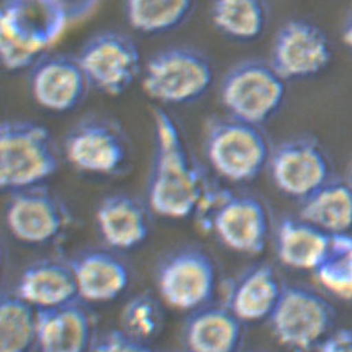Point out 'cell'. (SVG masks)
<instances>
[{"label": "cell", "mask_w": 352, "mask_h": 352, "mask_svg": "<svg viewBox=\"0 0 352 352\" xmlns=\"http://www.w3.org/2000/svg\"><path fill=\"white\" fill-rule=\"evenodd\" d=\"M89 85L107 96H120L141 74V55L130 36L102 32L86 41L78 55Z\"/></svg>", "instance_id": "cell-10"}, {"label": "cell", "mask_w": 352, "mask_h": 352, "mask_svg": "<svg viewBox=\"0 0 352 352\" xmlns=\"http://www.w3.org/2000/svg\"><path fill=\"white\" fill-rule=\"evenodd\" d=\"M156 287L167 307L193 313L209 305L214 295V261L202 249L187 247L175 250L157 267Z\"/></svg>", "instance_id": "cell-9"}, {"label": "cell", "mask_w": 352, "mask_h": 352, "mask_svg": "<svg viewBox=\"0 0 352 352\" xmlns=\"http://www.w3.org/2000/svg\"><path fill=\"white\" fill-rule=\"evenodd\" d=\"M243 322L227 307H206L190 313L183 341L187 352H236Z\"/></svg>", "instance_id": "cell-21"}, {"label": "cell", "mask_w": 352, "mask_h": 352, "mask_svg": "<svg viewBox=\"0 0 352 352\" xmlns=\"http://www.w3.org/2000/svg\"><path fill=\"white\" fill-rule=\"evenodd\" d=\"M214 82L208 58L193 47L173 46L155 54L142 72L148 98L162 104H188L202 98Z\"/></svg>", "instance_id": "cell-7"}, {"label": "cell", "mask_w": 352, "mask_h": 352, "mask_svg": "<svg viewBox=\"0 0 352 352\" xmlns=\"http://www.w3.org/2000/svg\"><path fill=\"white\" fill-rule=\"evenodd\" d=\"M247 352H263V351H247Z\"/></svg>", "instance_id": "cell-34"}, {"label": "cell", "mask_w": 352, "mask_h": 352, "mask_svg": "<svg viewBox=\"0 0 352 352\" xmlns=\"http://www.w3.org/2000/svg\"><path fill=\"white\" fill-rule=\"evenodd\" d=\"M319 352H352V330H335L321 342Z\"/></svg>", "instance_id": "cell-30"}, {"label": "cell", "mask_w": 352, "mask_h": 352, "mask_svg": "<svg viewBox=\"0 0 352 352\" xmlns=\"http://www.w3.org/2000/svg\"><path fill=\"white\" fill-rule=\"evenodd\" d=\"M6 223L15 239L43 245L55 241L67 228L70 214L59 197L38 186L10 193Z\"/></svg>", "instance_id": "cell-12"}, {"label": "cell", "mask_w": 352, "mask_h": 352, "mask_svg": "<svg viewBox=\"0 0 352 352\" xmlns=\"http://www.w3.org/2000/svg\"><path fill=\"white\" fill-rule=\"evenodd\" d=\"M78 285V299L104 304L116 300L130 285V269L110 250L91 249L72 261Z\"/></svg>", "instance_id": "cell-17"}, {"label": "cell", "mask_w": 352, "mask_h": 352, "mask_svg": "<svg viewBox=\"0 0 352 352\" xmlns=\"http://www.w3.org/2000/svg\"><path fill=\"white\" fill-rule=\"evenodd\" d=\"M287 82L270 61L244 60L223 76L219 98L228 116L261 126L280 110Z\"/></svg>", "instance_id": "cell-6"}, {"label": "cell", "mask_w": 352, "mask_h": 352, "mask_svg": "<svg viewBox=\"0 0 352 352\" xmlns=\"http://www.w3.org/2000/svg\"><path fill=\"white\" fill-rule=\"evenodd\" d=\"M333 59V47L319 26L293 19L275 35L270 64L287 81L319 75Z\"/></svg>", "instance_id": "cell-13"}, {"label": "cell", "mask_w": 352, "mask_h": 352, "mask_svg": "<svg viewBox=\"0 0 352 352\" xmlns=\"http://www.w3.org/2000/svg\"><path fill=\"white\" fill-rule=\"evenodd\" d=\"M347 182H349V184H350V186H351V188H352V164H351V168H350V175H349V181H347Z\"/></svg>", "instance_id": "cell-33"}, {"label": "cell", "mask_w": 352, "mask_h": 352, "mask_svg": "<svg viewBox=\"0 0 352 352\" xmlns=\"http://www.w3.org/2000/svg\"><path fill=\"white\" fill-rule=\"evenodd\" d=\"M314 275L322 289L340 300H352V234L330 235L327 254Z\"/></svg>", "instance_id": "cell-27"}, {"label": "cell", "mask_w": 352, "mask_h": 352, "mask_svg": "<svg viewBox=\"0 0 352 352\" xmlns=\"http://www.w3.org/2000/svg\"><path fill=\"white\" fill-rule=\"evenodd\" d=\"M269 10L264 0H213L210 20L228 39L250 43L265 32Z\"/></svg>", "instance_id": "cell-24"}, {"label": "cell", "mask_w": 352, "mask_h": 352, "mask_svg": "<svg viewBox=\"0 0 352 352\" xmlns=\"http://www.w3.org/2000/svg\"><path fill=\"white\" fill-rule=\"evenodd\" d=\"M284 287L274 269L267 264L250 267L233 283L227 305L243 324L269 319Z\"/></svg>", "instance_id": "cell-20"}, {"label": "cell", "mask_w": 352, "mask_h": 352, "mask_svg": "<svg viewBox=\"0 0 352 352\" xmlns=\"http://www.w3.org/2000/svg\"><path fill=\"white\" fill-rule=\"evenodd\" d=\"M72 23L63 0H4L0 59L8 72L30 70Z\"/></svg>", "instance_id": "cell-2"}, {"label": "cell", "mask_w": 352, "mask_h": 352, "mask_svg": "<svg viewBox=\"0 0 352 352\" xmlns=\"http://www.w3.org/2000/svg\"><path fill=\"white\" fill-rule=\"evenodd\" d=\"M59 168V153L45 126L8 120L0 126V186L9 193L43 186Z\"/></svg>", "instance_id": "cell-3"}, {"label": "cell", "mask_w": 352, "mask_h": 352, "mask_svg": "<svg viewBox=\"0 0 352 352\" xmlns=\"http://www.w3.org/2000/svg\"><path fill=\"white\" fill-rule=\"evenodd\" d=\"M342 39L346 45L349 46L352 50V13L346 20L344 30H342Z\"/></svg>", "instance_id": "cell-32"}, {"label": "cell", "mask_w": 352, "mask_h": 352, "mask_svg": "<svg viewBox=\"0 0 352 352\" xmlns=\"http://www.w3.org/2000/svg\"><path fill=\"white\" fill-rule=\"evenodd\" d=\"M95 320L84 301L38 310V352H89L94 342Z\"/></svg>", "instance_id": "cell-16"}, {"label": "cell", "mask_w": 352, "mask_h": 352, "mask_svg": "<svg viewBox=\"0 0 352 352\" xmlns=\"http://www.w3.org/2000/svg\"><path fill=\"white\" fill-rule=\"evenodd\" d=\"M67 162L81 172L112 176L129 158L124 132L110 120L89 118L72 127L64 141Z\"/></svg>", "instance_id": "cell-11"}, {"label": "cell", "mask_w": 352, "mask_h": 352, "mask_svg": "<svg viewBox=\"0 0 352 352\" xmlns=\"http://www.w3.org/2000/svg\"><path fill=\"white\" fill-rule=\"evenodd\" d=\"M299 217L327 234L350 233L352 229V188L349 182L329 179L301 201Z\"/></svg>", "instance_id": "cell-23"}, {"label": "cell", "mask_w": 352, "mask_h": 352, "mask_svg": "<svg viewBox=\"0 0 352 352\" xmlns=\"http://www.w3.org/2000/svg\"><path fill=\"white\" fill-rule=\"evenodd\" d=\"M89 352H153L150 344L135 339L124 330H111L94 340Z\"/></svg>", "instance_id": "cell-29"}, {"label": "cell", "mask_w": 352, "mask_h": 352, "mask_svg": "<svg viewBox=\"0 0 352 352\" xmlns=\"http://www.w3.org/2000/svg\"><path fill=\"white\" fill-rule=\"evenodd\" d=\"M96 224L104 243L115 250L138 248L150 235V218L136 198L116 193L104 198L96 209Z\"/></svg>", "instance_id": "cell-19"}, {"label": "cell", "mask_w": 352, "mask_h": 352, "mask_svg": "<svg viewBox=\"0 0 352 352\" xmlns=\"http://www.w3.org/2000/svg\"><path fill=\"white\" fill-rule=\"evenodd\" d=\"M65 4L72 21L85 19L87 15L95 10L98 0H63Z\"/></svg>", "instance_id": "cell-31"}, {"label": "cell", "mask_w": 352, "mask_h": 352, "mask_svg": "<svg viewBox=\"0 0 352 352\" xmlns=\"http://www.w3.org/2000/svg\"><path fill=\"white\" fill-rule=\"evenodd\" d=\"M196 0H124L129 25L144 35L170 33L188 19Z\"/></svg>", "instance_id": "cell-25"}, {"label": "cell", "mask_w": 352, "mask_h": 352, "mask_svg": "<svg viewBox=\"0 0 352 352\" xmlns=\"http://www.w3.org/2000/svg\"><path fill=\"white\" fill-rule=\"evenodd\" d=\"M330 234L300 217L284 218L275 233V252L283 265L315 272L327 254Z\"/></svg>", "instance_id": "cell-22"}, {"label": "cell", "mask_w": 352, "mask_h": 352, "mask_svg": "<svg viewBox=\"0 0 352 352\" xmlns=\"http://www.w3.org/2000/svg\"><path fill=\"white\" fill-rule=\"evenodd\" d=\"M14 293L36 310L63 307L78 299L72 264L55 259L30 264L20 275Z\"/></svg>", "instance_id": "cell-18"}, {"label": "cell", "mask_w": 352, "mask_h": 352, "mask_svg": "<svg viewBox=\"0 0 352 352\" xmlns=\"http://www.w3.org/2000/svg\"><path fill=\"white\" fill-rule=\"evenodd\" d=\"M155 155L147 201L156 214L184 219L197 214L209 186L189 156L176 121L161 107L152 111Z\"/></svg>", "instance_id": "cell-1"}, {"label": "cell", "mask_w": 352, "mask_h": 352, "mask_svg": "<svg viewBox=\"0 0 352 352\" xmlns=\"http://www.w3.org/2000/svg\"><path fill=\"white\" fill-rule=\"evenodd\" d=\"M161 304L150 294H138L126 302L121 311V327L132 338L150 344L164 327Z\"/></svg>", "instance_id": "cell-28"}, {"label": "cell", "mask_w": 352, "mask_h": 352, "mask_svg": "<svg viewBox=\"0 0 352 352\" xmlns=\"http://www.w3.org/2000/svg\"><path fill=\"white\" fill-rule=\"evenodd\" d=\"M204 148L215 173L232 183L255 179L267 168L273 150L261 126L230 116L209 121Z\"/></svg>", "instance_id": "cell-4"}, {"label": "cell", "mask_w": 352, "mask_h": 352, "mask_svg": "<svg viewBox=\"0 0 352 352\" xmlns=\"http://www.w3.org/2000/svg\"><path fill=\"white\" fill-rule=\"evenodd\" d=\"M197 214L235 253L259 255L265 249L270 223L265 206L256 197L209 187Z\"/></svg>", "instance_id": "cell-5"}, {"label": "cell", "mask_w": 352, "mask_h": 352, "mask_svg": "<svg viewBox=\"0 0 352 352\" xmlns=\"http://www.w3.org/2000/svg\"><path fill=\"white\" fill-rule=\"evenodd\" d=\"M335 313L330 302L309 287H284L269 318L280 345L293 352H310L333 333Z\"/></svg>", "instance_id": "cell-8"}, {"label": "cell", "mask_w": 352, "mask_h": 352, "mask_svg": "<svg viewBox=\"0 0 352 352\" xmlns=\"http://www.w3.org/2000/svg\"><path fill=\"white\" fill-rule=\"evenodd\" d=\"M38 310L15 293L0 301V352H29L36 342Z\"/></svg>", "instance_id": "cell-26"}, {"label": "cell", "mask_w": 352, "mask_h": 352, "mask_svg": "<svg viewBox=\"0 0 352 352\" xmlns=\"http://www.w3.org/2000/svg\"><path fill=\"white\" fill-rule=\"evenodd\" d=\"M267 168L283 195L305 199L330 179L327 153L310 138H294L272 150Z\"/></svg>", "instance_id": "cell-14"}, {"label": "cell", "mask_w": 352, "mask_h": 352, "mask_svg": "<svg viewBox=\"0 0 352 352\" xmlns=\"http://www.w3.org/2000/svg\"><path fill=\"white\" fill-rule=\"evenodd\" d=\"M29 87L40 107L65 113L82 104L90 85L78 56L46 54L30 69Z\"/></svg>", "instance_id": "cell-15"}]
</instances>
